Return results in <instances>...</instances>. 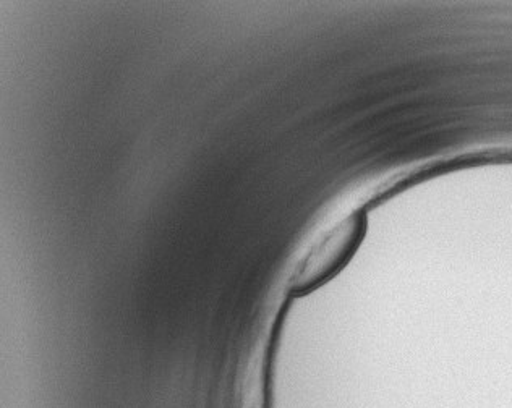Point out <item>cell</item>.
<instances>
[{
    "label": "cell",
    "instance_id": "1",
    "mask_svg": "<svg viewBox=\"0 0 512 408\" xmlns=\"http://www.w3.org/2000/svg\"><path fill=\"white\" fill-rule=\"evenodd\" d=\"M367 230V216L354 211L329 230L300 261L289 290L294 295L310 294L341 271L362 243Z\"/></svg>",
    "mask_w": 512,
    "mask_h": 408
}]
</instances>
